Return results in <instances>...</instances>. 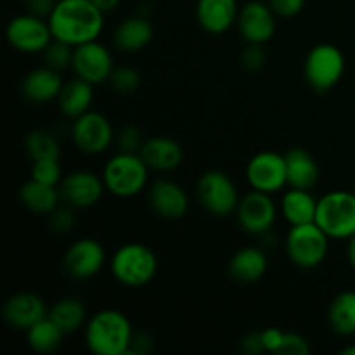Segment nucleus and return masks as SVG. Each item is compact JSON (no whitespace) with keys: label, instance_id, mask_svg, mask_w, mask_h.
<instances>
[{"label":"nucleus","instance_id":"aec40b11","mask_svg":"<svg viewBox=\"0 0 355 355\" xmlns=\"http://www.w3.org/2000/svg\"><path fill=\"white\" fill-rule=\"evenodd\" d=\"M62 85L64 82L61 80L59 71L49 68V66H42V68L31 69L24 76L21 82V94L30 103L44 104L58 99Z\"/></svg>","mask_w":355,"mask_h":355},{"label":"nucleus","instance_id":"412c9836","mask_svg":"<svg viewBox=\"0 0 355 355\" xmlns=\"http://www.w3.org/2000/svg\"><path fill=\"white\" fill-rule=\"evenodd\" d=\"M139 155L142 156L146 165L156 172H172L177 166H180L184 158L179 142L165 135H156L144 141Z\"/></svg>","mask_w":355,"mask_h":355},{"label":"nucleus","instance_id":"6ab92c4d","mask_svg":"<svg viewBox=\"0 0 355 355\" xmlns=\"http://www.w3.org/2000/svg\"><path fill=\"white\" fill-rule=\"evenodd\" d=\"M238 0H198L196 17L200 26L211 35H220L238 23Z\"/></svg>","mask_w":355,"mask_h":355},{"label":"nucleus","instance_id":"0eeeda50","mask_svg":"<svg viewBox=\"0 0 355 355\" xmlns=\"http://www.w3.org/2000/svg\"><path fill=\"white\" fill-rule=\"evenodd\" d=\"M304 73L307 83L315 92H326L342 80L345 73V55L336 45H315L305 58Z\"/></svg>","mask_w":355,"mask_h":355},{"label":"nucleus","instance_id":"cd10ccee","mask_svg":"<svg viewBox=\"0 0 355 355\" xmlns=\"http://www.w3.org/2000/svg\"><path fill=\"white\" fill-rule=\"evenodd\" d=\"M328 322L336 335H355V291L349 290L336 295L328 309Z\"/></svg>","mask_w":355,"mask_h":355},{"label":"nucleus","instance_id":"ea45409f","mask_svg":"<svg viewBox=\"0 0 355 355\" xmlns=\"http://www.w3.org/2000/svg\"><path fill=\"white\" fill-rule=\"evenodd\" d=\"M284 335L286 331L279 328H267L262 331V340H263V347H266V352L270 354H279L281 347H283L284 342Z\"/></svg>","mask_w":355,"mask_h":355},{"label":"nucleus","instance_id":"f03ea898","mask_svg":"<svg viewBox=\"0 0 355 355\" xmlns=\"http://www.w3.org/2000/svg\"><path fill=\"white\" fill-rule=\"evenodd\" d=\"M132 336L130 321L116 309L96 312L85 324L87 349L96 355H127Z\"/></svg>","mask_w":355,"mask_h":355},{"label":"nucleus","instance_id":"79ce46f5","mask_svg":"<svg viewBox=\"0 0 355 355\" xmlns=\"http://www.w3.org/2000/svg\"><path fill=\"white\" fill-rule=\"evenodd\" d=\"M241 349L245 354H252V355L266 352V347H263V340H262V331L246 335L245 338L241 340Z\"/></svg>","mask_w":355,"mask_h":355},{"label":"nucleus","instance_id":"9d476101","mask_svg":"<svg viewBox=\"0 0 355 355\" xmlns=\"http://www.w3.org/2000/svg\"><path fill=\"white\" fill-rule=\"evenodd\" d=\"M71 139L73 144L85 155H101L113 144V125L103 113L87 111L73 120Z\"/></svg>","mask_w":355,"mask_h":355},{"label":"nucleus","instance_id":"f3484780","mask_svg":"<svg viewBox=\"0 0 355 355\" xmlns=\"http://www.w3.org/2000/svg\"><path fill=\"white\" fill-rule=\"evenodd\" d=\"M151 210L165 220H179L189 210V196L182 186L168 179H159L149 187Z\"/></svg>","mask_w":355,"mask_h":355},{"label":"nucleus","instance_id":"ddd939ff","mask_svg":"<svg viewBox=\"0 0 355 355\" xmlns=\"http://www.w3.org/2000/svg\"><path fill=\"white\" fill-rule=\"evenodd\" d=\"M236 215L243 231L253 236H263L276 222L277 207L270 194L252 189L239 200Z\"/></svg>","mask_w":355,"mask_h":355},{"label":"nucleus","instance_id":"c756f323","mask_svg":"<svg viewBox=\"0 0 355 355\" xmlns=\"http://www.w3.org/2000/svg\"><path fill=\"white\" fill-rule=\"evenodd\" d=\"M64 335L66 333L47 315V318L40 319L37 324H33L28 329L26 340L28 345H30L31 350H35V352L52 354L61 347Z\"/></svg>","mask_w":355,"mask_h":355},{"label":"nucleus","instance_id":"dca6fc26","mask_svg":"<svg viewBox=\"0 0 355 355\" xmlns=\"http://www.w3.org/2000/svg\"><path fill=\"white\" fill-rule=\"evenodd\" d=\"M276 16L269 3L250 0L239 9L238 28L246 44L263 45L276 33Z\"/></svg>","mask_w":355,"mask_h":355},{"label":"nucleus","instance_id":"f8f14e48","mask_svg":"<svg viewBox=\"0 0 355 355\" xmlns=\"http://www.w3.org/2000/svg\"><path fill=\"white\" fill-rule=\"evenodd\" d=\"M71 68L75 71V76L92 83V85H99V83L110 82L111 73L114 69L113 55H111L110 49L101 44L99 40L87 42V44L75 47Z\"/></svg>","mask_w":355,"mask_h":355},{"label":"nucleus","instance_id":"5701e85b","mask_svg":"<svg viewBox=\"0 0 355 355\" xmlns=\"http://www.w3.org/2000/svg\"><path fill=\"white\" fill-rule=\"evenodd\" d=\"M267 272V255L257 246H245L231 257L229 274L239 283H257Z\"/></svg>","mask_w":355,"mask_h":355},{"label":"nucleus","instance_id":"7c9ffc66","mask_svg":"<svg viewBox=\"0 0 355 355\" xmlns=\"http://www.w3.org/2000/svg\"><path fill=\"white\" fill-rule=\"evenodd\" d=\"M24 151L33 162L38 159H59L61 156V148L59 142L51 132L47 130H31L24 137Z\"/></svg>","mask_w":355,"mask_h":355},{"label":"nucleus","instance_id":"09e8293b","mask_svg":"<svg viewBox=\"0 0 355 355\" xmlns=\"http://www.w3.org/2000/svg\"><path fill=\"white\" fill-rule=\"evenodd\" d=\"M354 193H355V187H354Z\"/></svg>","mask_w":355,"mask_h":355},{"label":"nucleus","instance_id":"49530a36","mask_svg":"<svg viewBox=\"0 0 355 355\" xmlns=\"http://www.w3.org/2000/svg\"><path fill=\"white\" fill-rule=\"evenodd\" d=\"M343 355H355V335H354V343L350 347H347V349L342 350Z\"/></svg>","mask_w":355,"mask_h":355},{"label":"nucleus","instance_id":"9b49d317","mask_svg":"<svg viewBox=\"0 0 355 355\" xmlns=\"http://www.w3.org/2000/svg\"><path fill=\"white\" fill-rule=\"evenodd\" d=\"M246 180L252 189L274 194L288 186L286 156L276 151L257 153L246 165Z\"/></svg>","mask_w":355,"mask_h":355},{"label":"nucleus","instance_id":"a878e982","mask_svg":"<svg viewBox=\"0 0 355 355\" xmlns=\"http://www.w3.org/2000/svg\"><path fill=\"white\" fill-rule=\"evenodd\" d=\"M94 101V85L92 83L85 82V80L75 76L69 82H64L62 85L61 94L58 97V104L61 113L66 118H75L82 116L83 113L90 111Z\"/></svg>","mask_w":355,"mask_h":355},{"label":"nucleus","instance_id":"4468645a","mask_svg":"<svg viewBox=\"0 0 355 355\" xmlns=\"http://www.w3.org/2000/svg\"><path fill=\"white\" fill-rule=\"evenodd\" d=\"M106 263V250L97 239H76L62 257V267L75 279H90L97 276Z\"/></svg>","mask_w":355,"mask_h":355},{"label":"nucleus","instance_id":"f257e3e1","mask_svg":"<svg viewBox=\"0 0 355 355\" xmlns=\"http://www.w3.org/2000/svg\"><path fill=\"white\" fill-rule=\"evenodd\" d=\"M47 21L55 40L73 47L97 40L104 30V12L90 0H58Z\"/></svg>","mask_w":355,"mask_h":355},{"label":"nucleus","instance_id":"58836bf2","mask_svg":"<svg viewBox=\"0 0 355 355\" xmlns=\"http://www.w3.org/2000/svg\"><path fill=\"white\" fill-rule=\"evenodd\" d=\"M269 6L281 17H293L304 9L305 0H269Z\"/></svg>","mask_w":355,"mask_h":355},{"label":"nucleus","instance_id":"a19ab883","mask_svg":"<svg viewBox=\"0 0 355 355\" xmlns=\"http://www.w3.org/2000/svg\"><path fill=\"white\" fill-rule=\"evenodd\" d=\"M153 350V338L148 333H134L127 355H148Z\"/></svg>","mask_w":355,"mask_h":355},{"label":"nucleus","instance_id":"4c0bfd02","mask_svg":"<svg viewBox=\"0 0 355 355\" xmlns=\"http://www.w3.org/2000/svg\"><path fill=\"white\" fill-rule=\"evenodd\" d=\"M279 354L284 355H309L311 354V347L309 342L298 333H286L284 335L283 347H281Z\"/></svg>","mask_w":355,"mask_h":355},{"label":"nucleus","instance_id":"c03bdc74","mask_svg":"<svg viewBox=\"0 0 355 355\" xmlns=\"http://www.w3.org/2000/svg\"><path fill=\"white\" fill-rule=\"evenodd\" d=\"M90 2H92L94 6L99 7V9L106 14V12H111V10L116 9V7L120 6L121 0H90Z\"/></svg>","mask_w":355,"mask_h":355},{"label":"nucleus","instance_id":"2eb2a0df","mask_svg":"<svg viewBox=\"0 0 355 355\" xmlns=\"http://www.w3.org/2000/svg\"><path fill=\"white\" fill-rule=\"evenodd\" d=\"M106 186L103 175L89 172V170H76L69 175L62 177L59 184L61 200L73 208H90L97 205L103 198Z\"/></svg>","mask_w":355,"mask_h":355},{"label":"nucleus","instance_id":"393cba45","mask_svg":"<svg viewBox=\"0 0 355 355\" xmlns=\"http://www.w3.org/2000/svg\"><path fill=\"white\" fill-rule=\"evenodd\" d=\"M288 186L311 191L319 182V166L314 156L302 148H293L286 153Z\"/></svg>","mask_w":355,"mask_h":355},{"label":"nucleus","instance_id":"f704fd0d","mask_svg":"<svg viewBox=\"0 0 355 355\" xmlns=\"http://www.w3.org/2000/svg\"><path fill=\"white\" fill-rule=\"evenodd\" d=\"M116 144L118 149L123 153H141L142 144V134L137 127H123L120 132L116 134Z\"/></svg>","mask_w":355,"mask_h":355},{"label":"nucleus","instance_id":"473e14b6","mask_svg":"<svg viewBox=\"0 0 355 355\" xmlns=\"http://www.w3.org/2000/svg\"><path fill=\"white\" fill-rule=\"evenodd\" d=\"M110 83L118 94H134L141 87V73L132 66H118L111 73Z\"/></svg>","mask_w":355,"mask_h":355},{"label":"nucleus","instance_id":"de8ad7c7","mask_svg":"<svg viewBox=\"0 0 355 355\" xmlns=\"http://www.w3.org/2000/svg\"><path fill=\"white\" fill-rule=\"evenodd\" d=\"M19 2H24V3H28V2H30V0H19Z\"/></svg>","mask_w":355,"mask_h":355},{"label":"nucleus","instance_id":"bb28decb","mask_svg":"<svg viewBox=\"0 0 355 355\" xmlns=\"http://www.w3.org/2000/svg\"><path fill=\"white\" fill-rule=\"evenodd\" d=\"M19 201L26 210L38 215H51L61 201V193L58 186L38 182L30 179L19 189Z\"/></svg>","mask_w":355,"mask_h":355},{"label":"nucleus","instance_id":"39448f33","mask_svg":"<svg viewBox=\"0 0 355 355\" xmlns=\"http://www.w3.org/2000/svg\"><path fill=\"white\" fill-rule=\"evenodd\" d=\"M315 224L331 239H350L355 234V193L331 191L318 203Z\"/></svg>","mask_w":355,"mask_h":355},{"label":"nucleus","instance_id":"20e7f679","mask_svg":"<svg viewBox=\"0 0 355 355\" xmlns=\"http://www.w3.org/2000/svg\"><path fill=\"white\" fill-rule=\"evenodd\" d=\"M111 274L127 288H142L158 272V259L149 246L127 243L111 257Z\"/></svg>","mask_w":355,"mask_h":355},{"label":"nucleus","instance_id":"37998d69","mask_svg":"<svg viewBox=\"0 0 355 355\" xmlns=\"http://www.w3.org/2000/svg\"><path fill=\"white\" fill-rule=\"evenodd\" d=\"M55 2L58 0H30L28 2V9H30L31 14L38 17H44V19H49V16L54 10Z\"/></svg>","mask_w":355,"mask_h":355},{"label":"nucleus","instance_id":"7ed1b4c3","mask_svg":"<svg viewBox=\"0 0 355 355\" xmlns=\"http://www.w3.org/2000/svg\"><path fill=\"white\" fill-rule=\"evenodd\" d=\"M149 170L139 153L120 151L104 165V186L116 198L137 196L148 186Z\"/></svg>","mask_w":355,"mask_h":355},{"label":"nucleus","instance_id":"1a4fd4ad","mask_svg":"<svg viewBox=\"0 0 355 355\" xmlns=\"http://www.w3.org/2000/svg\"><path fill=\"white\" fill-rule=\"evenodd\" d=\"M7 42L12 49L23 54H38L54 40L49 21L35 14H21L12 17L6 30Z\"/></svg>","mask_w":355,"mask_h":355},{"label":"nucleus","instance_id":"2f4dec72","mask_svg":"<svg viewBox=\"0 0 355 355\" xmlns=\"http://www.w3.org/2000/svg\"><path fill=\"white\" fill-rule=\"evenodd\" d=\"M44 61H45V66H49V68L55 69V71L61 73L62 69L69 68V66L73 64V54H75V47L69 44H66V42H61V40H52L51 44L47 45V49H45L44 52Z\"/></svg>","mask_w":355,"mask_h":355},{"label":"nucleus","instance_id":"423d86ee","mask_svg":"<svg viewBox=\"0 0 355 355\" xmlns=\"http://www.w3.org/2000/svg\"><path fill=\"white\" fill-rule=\"evenodd\" d=\"M329 236L315 222L291 225L284 248L291 262L300 269H314L324 262L329 250Z\"/></svg>","mask_w":355,"mask_h":355},{"label":"nucleus","instance_id":"b1692460","mask_svg":"<svg viewBox=\"0 0 355 355\" xmlns=\"http://www.w3.org/2000/svg\"><path fill=\"white\" fill-rule=\"evenodd\" d=\"M153 35H155L153 24L146 17L134 16L118 24L113 35V42L120 51L134 54V52L148 47L149 42L153 40Z\"/></svg>","mask_w":355,"mask_h":355},{"label":"nucleus","instance_id":"a211bd4d","mask_svg":"<svg viewBox=\"0 0 355 355\" xmlns=\"http://www.w3.org/2000/svg\"><path fill=\"white\" fill-rule=\"evenodd\" d=\"M2 312L7 324L21 331H28L40 319L47 318L49 309L45 307V302L38 295L19 291L7 298Z\"/></svg>","mask_w":355,"mask_h":355},{"label":"nucleus","instance_id":"72a5a7b5","mask_svg":"<svg viewBox=\"0 0 355 355\" xmlns=\"http://www.w3.org/2000/svg\"><path fill=\"white\" fill-rule=\"evenodd\" d=\"M31 179L38 182L49 184V186H58L62 180V170L59 165V159H38L31 165Z\"/></svg>","mask_w":355,"mask_h":355},{"label":"nucleus","instance_id":"6e6552de","mask_svg":"<svg viewBox=\"0 0 355 355\" xmlns=\"http://www.w3.org/2000/svg\"><path fill=\"white\" fill-rule=\"evenodd\" d=\"M196 194L201 207L215 217H227L234 214L241 200L236 184L220 170L205 172L198 180Z\"/></svg>","mask_w":355,"mask_h":355},{"label":"nucleus","instance_id":"4be33fe9","mask_svg":"<svg viewBox=\"0 0 355 355\" xmlns=\"http://www.w3.org/2000/svg\"><path fill=\"white\" fill-rule=\"evenodd\" d=\"M318 203L319 200L312 196L311 191L290 187L281 198L279 210L290 225L311 224V222H315Z\"/></svg>","mask_w":355,"mask_h":355},{"label":"nucleus","instance_id":"a18cd8bd","mask_svg":"<svg viewBox=\"0 0 355 355\" xmlns=\"http://www.w3.org/2000/svg\"><path fill=\"white\" fill-rule=\"evenodd\" d=\"M347 259H349L350 267L355 270V234L349 239V245H347Z\"/></svg>","mask_w":355,"mask_h":355},{"label":"nucleus","instance_id":"c9c22d12","mask_svg":"<svg viewBox=\"0 0 355 355\" xmlns=\"http://www.w3.org/2000/svg\"><path fill=\"white\" fill-rule=\"evenodd\" d=\"M49 222H51V229L58 234H68L73 227H75V214H73V207L61 208L58 207L51 215H49Z\"/></svg>","mask_w":355,"mask_h":355},{"label":"nucleus","instance_id":"c85d7f7f","mask_svg":"<svg viewBox=\"0 0 355 355\" xmlns=\"http://www.w3.org/2000/svg\"><path fill=\"white\" fill-rule=\"evenodd\" d=\"M49 318L66 333H75L87 324V309L78 298H62L49 309Z\"/></svg>","mask_w":355,"mask_h":355},{"label":"nucleus","instance_id":"e433bc0d","mask_svg":"<svg viewBox=\"0 0 355 355\" xmlns=\"http://www.w3.org/2000/svg\"><path fill=\"white\" fill-rule=\"evenodd\" d=\"M241 64L248 71H259V69H262L263 64H266V52H263L262 45L248 44V47L243 51Z\"/></svg>","mask_w":355,"mask_h":355}]
</instances>
